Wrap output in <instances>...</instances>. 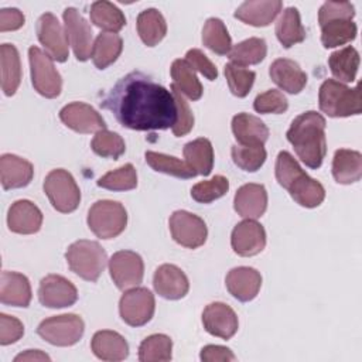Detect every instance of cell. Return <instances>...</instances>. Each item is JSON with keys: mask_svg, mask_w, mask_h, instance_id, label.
Segmentation results:
<instances>
[{"mask_svg": "<svg viewBox=\"0 0 362 362\" xmlns=\"http://www.w3.org/2000/svg\"><path fill=\"white\" fill-rule=\"evenodd\" d=\"M100 106L110 110L123 127L139 132L170 129L178 117L173 92L140 71L120 78Z\"/></svg>", "mask_w": 362, "mask_h": 362, "instance_id": "1", "label": "cell"}, {"mask_svg": "<svg viewBox=\"0 0 362 362\" xmlns=\"http://www.w3.org/2000/svg\"><path fill=\"white\" fill-rule=\"evenodd\" d=\"M325 119L315 110L298 115L287 130V140L291 143L297 157L313 170L321 167L327 154Z\"/></svg>", "mask_w": 362, "mask_h": 362, "instance_id": "2", "label": "cell"}, {"mask_svg": "<svg viewBox=\"0 0 362 362\" xmlns=\"http://www.w3.org/2000/svg\"><path fill=\"white\" fill-rule=\"evenodd\" d=\"M276 180L288 191L290 197L304 208H315L322 204L325 189L321 182L308 177L297 160L288 151H280L276 158Z\"/></svg>", "mask_w": 362, "mask_h": 362, "instance_id": "3", "label": "cell"}, {"mask_svg": "<svg viewBox=\"0 0 362 362\" xmlns=\"http://www.w3.org/2000/svg\"><path fill=\"white\" fill-rule=\"evenodd\" d=\"M318 105L321 112L329 117H348L361 115L362 96L361 86L348 88L335 79H325L320 86Z\"/></svg>", "mask_w": 362, "mask_h": 362, "instance_id": "4", "label": "cell"}, {"mask_svg": "<svg viewBox=\"0 0 362 362\" xmlns=\"http://www.w3.org/2000/svg\"><path fill=\"white\" fill-rule=\"evenodd\" d=\"M65 259L71 272L86 281H96L107 263L105 249L98 242L86 239L69 245Z\"/></svg>", "mask_w": 362, "mask_h": 362, "instance_id": "5", "label": "cell"}, {"mask_svg": "<svg viewBox=\"0 0 362 362\" xmlns=\"http://www.w3.org/2000/svg\"><path fill=\"white\" fill-rule=\"evenodd\" d=\"M86 221L95 236L100 239H113L124 230L127 225V212L117 201L100 199L90 206Z\"/></svg>", "mask_w": 362, "mask_h": 362, "instance_id": "6", "label": "cell"}, {"mask_svg": "<svg viewBox=\"0 0 362 362\" xmlns=\"http://www.w3.org/2000/svg\"><path fill=\"white\" fill-rule=\"evenodd\" d=\"M42 187L51 205L58 212L69 214L78 208L81 202V191L75 178L66 170L55 168L49 171Z\"/></svg>", "mask_w": 362, "mask_h": 362, "instance_id": "7", "label": "cell"}, {"mask_svg": "<svg viewBox=\"0 0 362 362\" xmlns=\"http://www.w3.org/2000/svg\"><path fill=\"white\" fill-rule=\"evenodd\" d=\"M28 61L34 89L44 98L54 99L62 89V78L54 65V59L38 47H30Z\"/></svg>", "mask_w": 362, "mask_h": 362, "instance_id": "8", "label": "cell"}, {"mask_svg": "<svg viewBox=\"0 0 362 362\" xmlns=\"http://www.w3.org/2000/svg\"><path fill=\"white\" fill-rule=\"evenodd\" d=\"M83 320L76 314H61L49 317L37 328V334L51 345L71 346L83 335Z\"/></svg>", "mask_w": 362, "mask_h": 362, "instance_id": "9", "label": "cell"}, {"mask_svg": "<svg viewBox=\"0 0 362 362\" xmlns=\"http://www.w3.org/2000/svg\"><path fill=\"white\" fill-rule=\"evenodd\" d=\"M154 310V296L144 287L129 288L119 301L120 317L130 327H141L147 324L153 318Z\"/></svg>", "mask_w": 362, "mask_h": 362, "instance_id": "10", "label": "cell"}, {"mask_svg": "<svg viewBox=\"0 0 362 362\" xmlns=\"http://www.w3.org/2000/svg\"><path fill=\"white\" fill-rule=\"evenodd\" d=\"M173 239L187 247L197 249L202 246L208 236V229L202 218L188 211H175L168 221Z\"/></svg>", "mask_w": 362, "mask_h": 362, "instance_id": "11", "label": "cell"}, {"mask_svg": "<svg viewBox=\"0 0 362 362\" xmlns=\"http://www.w3.org/2000/svg\"><path fill=\"white\" fill-rule=\"evenodd\" d=\"M109 273L120 290L137 287L144 276V263L139 253L132 250H119L109 259Z\"/></svg>", "mask_w": 362, "mask_h": 362, "instance_id": "12", "label": "cell"}, {"mask_svg": "<svg viewBox=\"0 0 362 362\" xmlns=\"http://www.w3.org/2000/svg\"><path fill=\"white\" fill-rule=\"evenodd\" d=\"M62 18L66 38L72 47L75 58L82 62L89 59L93 48V33L89 23L74 7L65 8Z\"/></svg>", "mask_w": 362, "mask_h": 362, "instance_id": "13", "label": "cell"}, {"mask_svg": "<svg viewBox=\"0 0 362 362\" xmlns=\"http://www.w3.org/2000/svg\"><path fill=\"white\" fill-rule=\"evenodd\" d=\"M37 37L45 52L57 62H65L69 55V42L65 28L52 13H44L37 21Z\"/></svg>", "mask_w": 362, "mask_h": 362, "instance_id": "14", "label": "cell"}, {"mask_svg": "<svg viewBox=\"0 0 362 362\" xmlns=\"http://www.w3.org/2000/svg\"><path fill=\"white\" fill-rule=\"evenodd\" d=\"M38 300L48 308H64L74 305L78 300L76 287L59 274H48L40 281Z\"/></svg>", "mask_w": 362, "mask_h": 362, "instance_id": "15", "label": "cell"}, {"mask_svg": "<svg viewBox=\"0 0 362 362\" xmlns=\"http://www.w3.org/2000/svg\"><path fill=\"white\" fill-rule=\"evenodd\" d=\"M61 122L71 130L82 134L98 133L106 129L103 117L88 103L72 102L59 110Z\"/></svg>", "mask_w": 362, "mask_h": 362, "instance_id": "16", "label": "cell"}, {"mask_svg": "<svg viewBox=\"0 0 362 362\" xmlns=\"http://www.w3.org/2000/svg\"><path fill=\"white\" fill-rule=\"evenodd\" d=\"M230 245L239 256L250 257L259 255L266 246V230L255 219H245L233 228Z\"/></svg>", "mask_w": 362, "mask_h": 362, "instance_id": "17", "label": "cell"}, {"mask_svg": "<svg viewBox=\"0 0 362 362\" xmlns=\"http://www.w3.org/2000/svg\"><path fill=\"white\" fill-rule=\"evenodd\" d=\"M202 324L206 332L222 339L232 338L239 327L236 313L221 301L211 303L204 308Z\"/></svg>", "mask_w": 362, "mask_h": 362, "instance_id": "18", "label": "cell"}, {"mask_svg": "<svg viewBox=\"0 0 362 362\" xmlns=\"http://www.w3.org/2000/svg\"><path fill=\"white\" fill-rule=\"evenodd\" d=\"M153 286L158 296L167 300H180L187 296L189 281L185 273L175 264H161L156 269Z\"/></svg>", "mask_w": 362, "mask_h": 362, "instance_id": "19", "label": "cell"}, {"mask_svg": "<svg viewBox=\"0 0 362 362\" xmlns=\"http://www.w3.org/2000/svg\"><path fill=\"white\" fill-rule=\"evenodd\" d=\"M7 225L14 233H37L42 225V212L34 202L28 199H18L8 208Z\"/></svg>", "mask_w": 362, "mask_h": 362, "instance_id": "20", "label": "cell"}, {"mask_svg": "<svg viewBox=\"0 0 362 362\" xmlns=\"http://www.w3.org/2000/svg\"><path fill=\"white\" fill-rule=\"evenodd\" d=\"M225 284L228 291L239 301L247 303L252 301L262 287V276L260 273L247 266H239L226 274Z\"/></svg>", "mask_w": 362, "mask_h": 362, "instance_id": "21", "label": "cell"}, {"mask_svg": "<svg viewBox=\"0 0 362 362\" xmlns=\"http://www.w3.org/2000/svg\"><path fill=\"white\" fill-rule=\"evenodd\" d=\"M233 208L245 219L260 218L267 208V191L262 184L242 185L233 198Z\"/></svg>", "mask_w": 362, "mask_h": 362, "instance_id": "22", "label": "cell"}, {"mask_svg": "<svg viewBox=\"0 0 362 362\" xmlns=\"http://www.w3.org/2000/svg\"><path fill=\"white\" fill-rule=\"evenodd\" d=\"M280 0H249L243 1L235 11V18L253 27H266L281 11Z\"/></svg>", "mask_w": 362, "mask_h": 362, "instance_id": "23", "label": "cell"}, {"mask_svg": "<svg viewBox=\"0 0 362 362\" xmlns=\"http://www.w3.org/2000/svg\"><path fill=\"white\" fill-rule=\"evenodd\" d=\"M269 75L280 89L291 95L300 93L307 83L305 72L296 61L288 58H279L273 61L269 68Z\"/></svg>", "mask_w": 362, "mask_h": 362, "instance_id": "24", "label": "cell"}, {"mask_svg": "<svg viewBox=\"0 0 362 362\" xmlns=\"http://www.w3.org/2000/svg\"><path fill=\"white\" fill-rule=\"evenodd\" d=\"M34 175V167L25 158L16 154H3L0 157V180L4 189L27 187Z\"/></svg>", "mask_w": 362, "mask_h": 362, "instance_id": "25", "label": "cell"}, {"mask_svg": "<svg viewBox=\"0 0 362 362\" xmlns=\"http://www.w3.org/2000/svg\"><path fill=\"white\" fill-rule=\"evenodd\" d=\"M0 301L13 307H28L31 301V286L28 279L17 272H1Z\"/></svg>", "mask_w": 362, "mask_h": 362, "instance_id": "26", "label": "cell"}, {"mask_svg": "<svg viewBox=\"0 0 362 362\" xmlns=\"http://www.w3.org/2000/svg\"><path fill=\"white\" fill-rule=\"evenodd\" d=\"M92 352L102 361H123L129 355L127 341L116 331L102 329L95 332L90 341Z\"/></svg>", "mask_w": 362, "mask_h": 362, "instance_id": "27", "label": "cell"}, {"mask_svg": "<svg viewBox=\"0 0 362 362\" xmlns=\"http://www.w3.org/2000/svg\"><path fill=\"white\" fill-rule=\"evenodd\" d=\"M232 132L242 146L264 144L269 139L267 126L257 116L249 113H238L233 116Z\"/></svg>", "mask_w": 362, "mask_h": 362, "instance_id": "28", "label": "cell"}, {"mask_svg": "<svg viewBox=\"0 0 362 362\" xmlns=\"http://www.w3.org/2000/svg\"><path fill=\"white\" fill-rule=\"evenodd\" d=\"M332 175L338 184H354L362 177V154L355 150L339 148L332 158Z\"/></svg>", "mask_w": 362, "mask_h": 362, "instance_id": "29", "label": "cell"}, {"mask_svg": "<svg viewBox=\"0 0 362 362\" xmlns=\"http://www.w3.org/2000/svg\"><path fill=\"white\" fill-rule=\"evenodd\" d=\"M0 65H1V89L6 96H13L21 82L20 55L14 45L1 44Z\"/></svg>", "mask_w": 362, "mask_h": 362, "instance_id": "30", "label": "cell"}, {"mask_svg": "<svg viewBox=\"0 0 362 362\" xmlns=\"http://www.w3.org/2000/svg\"><path fill=\"white\" fill-rule=\"evenodd\" d=\"M185 163L197 173V175H209L214 167V148L208 139L199 137L184 146Z\"/></svg>", "mask_w": 362, "mask_h": 362, "instance_id": "31", "label": "cell"}, {"mask_svg": "<svg viewBox=\"0 0 362 362\" xmlns=\"http://www.w3.org/2000/svg\"><path fill=\"white\" fill-rule=\"evenodd\" d=\"M276 37L284 48H290L305 40V30L296 7H287L276 23Z\"/></svg>", "mask_w": 362, "mask_h": 362, "instance_id": "32", "label": "cell"}, {"mask_svg": "<svg viewBox=\"0 0 362 362\" xmlns=\"http://www.w3.org/2000/svg\"><path fill=\"white\" fill-rule=\"evenodd\" d=\"M123 41L116 33H100L93 41L92 61L98 69H106L122 54Z\"/></svg>", "mask_w": 362, "mask_h": 362, "instance_id": "33", "label": "cell"}, {"mask_svg": "<svg viewBox=\"0 0 362 362\" xmlns=\"http://www.w3.org/2000/svg\"><path fill=\"white\" fill-rule=\"evenodd\" d=\"M171 78L173 86L191 100L201 99L204 89L199 79L195 75L192 66L187 59H175L171 65Z\"/></svg>", "mask_w": 362, "mask_h": 362, "instance_id": "34", "label": "cell"}, {"mask_svg": "<svg viewBox=\"0 0 362 362\" xmlns=\"http://www.w3.org/2000/svg\"><path fill=\"white\" fill-rule=\"evenodd\" d=\"M137 33L147 47L157 45L167 34V23L157 8L143 10L137 16Z\"/></svg>", "mask_w": 362, "mask_h": 362, "instance_id": "35", "label": "cell"}, {"mask_svg": "<svg viewBox=\"0 0 362 362\" xmlns=\"http://www.w3.org/2000/svg\"><path fill=\"white\" fill-rule=\"evenodd\" d=\"M328 65L331 74L334 78L339 79V82H354L359 68V52L351 45L344 47L329 55Z\"/></svg>", "mask_w": 362, "mask_h": 362, "instance_id": "36", "label": "cell"}, {"mask_svg": "<svg viewBox=\"0 0 362 362\" xmlns=\"http://www.w3.org/2000/svg\"><path fill=\"white\" fill-rule=\"evenodd\" d=\"M90 21L105 30V33H117L126 25V17L123 11L110 1L99 0L90 6Z\"/></svg>", "mask_w": 362, "mask_h": 362, "instance_id": "37", "label": "cell"}, {"mask_svg": "<svg viewBox=\"0 0 362 362\" xmlns=\"http://www.w3.org/2000/svg\"><path fill=\"white\" fill-rule=\"evenodd\" d=\"M321 27V42L325 48H335L345 45L355 40L358 27L352 20L335 18L325 21Z\"/></svg>", "mask_w": 362, "mask_h": 362, "instance_id": "38", "label": "cell"}, {"mask_svg": "<svg viewBox=\"0 0 362 362\" xmlns=\"http://www.w3.org/2000/svg\"><path fill=\"white\" fill-rule=\"evenodd\" d=\"M202 44L218 55H228L232 49V40L221 18L211 17L202 28Z\"/></svg>", "mask_w": 362, "mask_h": 362, "instance_id": "39", "label": "cell"}, {"mask_svg": "<svg viewBox=\"0 0 362 362\" xmlns=\"http://www.w3.org/2000/svg\"><path fill=\"white\" fill-rule=\"evenodd\" d=\"M267 54V45L263 38L252 37L247 38L235 47H232L229 52L230 62L239 66H247V65H256L260 64Z\"/></svg>", "mask_w": 362, "mask_h": 362, "instance_id": "40", "label": "cell"}, {"mask_svg": "<svg viewBox=\"0 0 362 362\" xmlns=\"http://www.w3.org/2000/svg\"><path fill=\"white\" fill-rule=\"evenodd\" d=\"M146 163L157 173H164L177 178H194L197 173L185 163L178 160L177 157L167 156L163 153H156V151H146L144 154Z\"/></svg>", "mask_w": 362, "mask_h": 362, "instance_id": "41", "label": "cell"}, {"mask_svg": "<svg viewBox=\"0 0 362 362\" xmlns=\"http://www.w3.org/2000/svg\"><path fill=\"white\" fill-rule=\"evenodd\" d=\"M173 341L168 335L153 334L144 338L139 346L141 362H167L171 359Z\"/></svg>", "mask_w": 362, "mask_h": 362, "instance_id": "42", "label": "cell"}, {"mask_svg": "<svg viewBox=\"0 0 362 362\" xmlns=\"http://www.w3.org/2000/svg\"><path fill=\"white\" fill-rule=\"evenodd\" d=\"M230 154L235 165L249 173L257 171L264 164L267 157V153L263 144H253V146L233 144Z\"/></svg>", "mask_w": 362, "mask_h": 362, "instance_id": "43", "label": "cell"}, {"mask_svg": "<svg viewBox=\"0 0 362 362\" xmlns=\"http://www.w3.org/2000/svg\"><path fill=\"white\" fill-rule=\"evenodd\" d=\"M98 187L110 191H129L137 187V173L133 164L127 163L117 170L109 171L96 181Z\"/></svg>", "mask_w": 362, "mask_h": 362, "instance_id": "44", "label": "cell"}, {"mask_svg": "<svg viewBox=\"0 0 362 362\" xmlns=\"http://www.w3.org/2000/svg\"><path fill=\"white\" fill-rule=\"evenodd\" d=\"M90 147L95 154L113 160H117L126 151V144L122 136L106 129L95 133Z\"/></svg>", "mask_w": 362, "mask_h": 362, "instance_id": "45", "label": "cell"}, {"mask_svg": "<svg viewBox=\"0 0 362 362\" xmlns=\"http://www.w3.org/2000/svg\"><path fill=\"white\" fill-rule=\"evenodd\" d=\"M225 78L228 81L229 90L238 98H245L253 86L256 74L250 69L229 62L225 65Z\"/></svg>", "mask_w": 362, "mask_h": 362, "instance_id": "46", "label": "cell"}, {"mask_svg": "<svg viewBox=\"0 0 362 362\" xmlns=\"http://www.w3.org/2000/svg\"><path fill=\"white\" fill-rule=\"evenodd\" d=\"M229 189V181L223 175H215L211 180L201 181L191 188V197L199 204H209L223 197Z\"/></svg>", "mask_w": 362, "mask_h": 362, "instance_id": "47", "label": "cell"}, {"mask_svg": "<svg viewBox=\"0 0 362 362\" xmlns=\"http://www.w3.org/2000/svg\"><path fill=\"white\" fill-rule=\"evenodd\" d=\"M253 107L257 113H284L288 107L287 98L283 95V92L277 89H269L263 93H259L253 102Z\"/></svg>", "mask_w": 362, "mask_h": 362, "instance_id": "48", "label": "cell"}, {"mask_svg": "<svg viewBox=\"0 0 362 362\" xmlns=\"http://www.w3.org/2000/svg\"><path fill=\"white\" fill-rule=\"evenodd\" d=\"M171 92L175 99L177 110H178L177 122L171 129H173V133L175 137H181V136H185L187 133H189L191 129L194 127V115L189 109L188 102L184 99V95L180 93L173 85H171Z\"/></svg>", "mask_w": 362, "mask_h": 362, "instance_id": "49", "label": "cell"}, {"mask_svg": "<svg viewBox=\"0 0 362 362\" xmlns=\"http://www.w3.org/2000/svg\"><path fill=\"white\" fill-rule=\"evenodd\" d=\"M355 16V8L349 1H325L318 11L320 25L325 21L335 18H348L352 20Z\"/></svg>", "mask_w": 362, "mask_h": 362, "instance_id": "50", "label": "cell"}, {"mask_svg": "<svg viewBox=\"0 0 362 362\" xmlns=\"http://www.w3.org/2000/svg\"><path fill=\"white\" fill-rule=\"evenodd\" d=\"M24 335V325L16 317L0 314V344L10 345L17 342Z\"/></svg>", "mask_w": 362, "mask_h": 362, "instance_id": "51", "label": "cell"}, {"mask_svg": "<svg viewBox=\"0 0 362 362\" xmlns=\"http://www.w3.org/2000/svg\"><path fill=\"white\" fill-rule=\"evenodd\" d=\"M187 62L192 66L194 71H198L199 74H202L206 79L209 81H215L218 78V69L216 66L212 64V61L198 48H192L187 52L185 55Z\"/></svg>", "mask_w": 362, "mask_h": 362, "instance_id": "52", "label": "cell"}, {"mask_svg": "<svg viewBox=\"0 0 362 362\" xmlns=\"http://www.w3.org/2000/svg\"><path fill=\"white\" fill-rule=\"evenodd\" d=\"M201 361L204 362H232L236 359L235 354L222 345H206L201 349Z\"/></svg>", "mask_w": 362, "mask_h": 362, "instance_id": "53", "label": "cell"}, {"mask_svg": "<svg viewBox=\"0 0 362 362\" xmlns=\"http://www.w3.org/2000/svg\"><path fill=\"white\" fill-rule=\"evenodd\" d=\"M24 14L18 8H3L0 11V31H14L24 25Z\"/></svg>", "mask_w": 362, "mask_h": 362, "instance_id": "54", "label": "cell"}, {"mask_svg": "<svg viewBox=\"0 0 362 362\" xmlns=\"http://www.w3.org/2000/svg\"><path fill=\"white\" fill-rule=\"evenodd\" d=\"M20 361H51V358L47 354L41 352L40 349H27L25 352L14 358V362H20Z\"/></svg>", "mask_w": 362, "mask_h": 362, "instance_id": "55", "label": "cell"}]
</instances>
